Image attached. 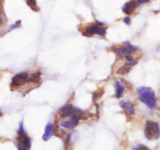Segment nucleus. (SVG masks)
Returning a JSON list of instances; mask_svg holds the SVG:
<instances>
[{
  "mask_svg": "<svg viewBox=\"0 0 160 150\" xmlns=\"http://www.w3.org/2000/svg\"><path fill=\"white\" fill-rule=\"evenodd\" d=\"M137 93L139 95V100L145 104L151 110H156L158 108L156 103V94L151 89L146 87H141L137 89Z\"/></svg>",
  "mask_w": 160,
  "mask_h": 150,
  "instance_id": "1",
  "label": "nucleus"
},
{
  "mask_svg": "<svg viewBox=\"0 0 160 150\" xmlns=\"http://www.w3.org/2000/svg\"><path fill=\"white\" fill-rule=\"evenodd\" d=\"M145 135L149 140H156L160 137V128L158 123L147 121L145 126Z\"/></svg>",
  "mask_w": 160,
  "mask_h": 150,
  "instance_id": "2",
  "label": "nucleus"
},
{
  "mask_svg": "<svg viewBox=\"0 0 160 150\" xmlns=\"http://www.w3.org/2000/svg\"><path fill=\"white\" fill-rule=\"evenodd\" d=\"M106 34V28L104 27V23L97 21L93 24H91L88 27H87L86 29L83 31V34L85 36H92L94 34H98L99 36L105 35Z\"/></svg>",
  "mask_w": 160,
  "mask_h": 150,
  "instance_id": "3",
  "label": "nucleus"
},
{
  "mask_svg": "<svg viewBox=\"0 0 160 150\" xmlns=\"http://www.w3.org/2000/svg\"><path fill=\"white\" fill-rule=\"evenodd\" d=\"M17 150H30L31 146V140L27 134L18 135L16 139Z\"/></svg>",
  "mask_w": 160,
  "mask_h": 150,
  "instance_id": "4",
  "label": "nucleus"
},
{
  "mask_svg": "<svg viewBox=\"0 0 160 150\" xmlns=\"http://www.w3.org/2000/svg\"><path fill=\"white\" fill-rule=\"evenodd\" d=\"M28 75L29 74L28 72H21L20 74H16L11 80V87L13 89H17L23 85L25 83H28Z\"/></svg>",
  "mask_w": 160,
  "mask_h": 150,
  "instance_id": "5",
  "label": "nucleus"
},
{
  "mask_svg": "<svg viewBox=\"0 0 160 150\" xmlns=\"http://www.w3.org/2000/svg\"><path fill=\"white\" fill-rule=\"evenodd\" d=\"M80 121V118L77 116H72L69 117L67 121H63L60 122V126L64 129H73L77 126Z\"/></svg>",
  "mask_w": 160,
  "mask_h": 150,
  "instance_id": "6",
  "label": "nucleus"
},
{
  "mask_svg": "<svg viewBox=\"0 0 160 150\" xmlns=\"http://www.w3.org/2000/svg\"><path fill=\"white\" fill-rule=\"evenodd\" d=\"M58 114L59 116L64 118V117H70L72 116H76L74 114V106L70 103H67L62 106L58 111Z\"/></svg>",
  "mask_w": 160,
  "mask_h": 150,
  "instance_id": "7",
  "label": "nucleus"
},
{
  "mask_svg": "<svg viewBox=\"0 0 160 150\" xmlns=\"http://www.w3.org/2000/svg\"><path fill=\"white\" fill-rule=\"evenodd\" d=\"M120 106H121L123 110H124L126 114L127 115H134L135 114V108L133 103L130 101H123L120 102Z\"/></svg>",
  "mask_w": 160,
  "mask_h": 150,
  "instance_id": "8",
  "label": "nucleus"
},
{
  "mask_svg": "<svg viewBox=\"0 0 160 150\" xmlns=\"http://www.w3.org/2000/svg\"><path fill=\"white\" fill-rule=\"evenodd\" d=\"M113 52L117 55L119 59H124L126 56L131 53V52H130V50L128 49V48H127L125 45H123L122 47H120V48H116V49H114Z\"/></svg>",
  "mask_w": 160,
  "mask_h": 150,
  "instance_id": "9",
  "label": "nucleus"
},
{
  "mask_svg": "<svg viewBox=\"0 0 160 150\" xmlns=\"http://www.w3.org/2000/svg\"><path fill=\"white\" fill-rule=\"evenodd\" d=\"M54 131H55V127H54V124H52V123H49L48 124L46 125L45 129V133L42 136V139L44 141H48L49 139H50V138L54 134Z\"/></svg>",
  "mask_w": 160,
  "mask_h": 150,
  "instance_id": "10",
  "label": "nucleus"
},
{
  "mask_svg": "<svg viewBox=\"0 0 160 150\" xmlns=\"http://www.w3.org/2000/svg\"><path fill=\"white\" fill-rule=\"evenodd\" d=\"M125 91V85L123 81L117 80L115 82V96L119 99L123 95Z\"/></svg>",
  "mask_w": 160,
  "mask_h": 150,
  "instance_id": "11",
  "label": "nucleus"
},
{
  "mask_svg": "<svg viewBox=\"0 0 160 150\" xmlns=\"http://www.w3.org/2000/svg\"><path fill=\"white\" fill-rule=\"evenodd\" d=\"M137 8L136 7V1H129V2H126L124 6L123 7L122 10L123 12L126 15H130L133 13V11L134 10V9Z\"/></svg>",
  "mask_w": 160,
  "mask_h": 150,
  "instance_id": "12",
  "label": "nucleus"
},
{
  "mask_svg": "<svg viewBox=\"0 0 160 150\" xmlns=\"http://www.w3.org/2000/svg\"><path fill=\"white\" fill-rule=\"evenodd\" d=\"M41 79V72L37 71L28 75V83H38Z\"/></svg>",
  "mask_w": 160,
  "mask_h": 150,
  "instance_id": "13",
  "label": "nucleus"
},
{
  "mask_svg": "<svg viewBox=\"0 0 160 150\" xmlns=\"http://www.w3.org/2000/svg\"><path fill=\"white\" fill-rule=\"evenodd\" d=\"M132 67H131L130 64L125 63L124 65H123L122 67L119 68L118 70H117V74H120V75H125V74H128Z\"/></svg>",
  "mask_w": 160,
  "mask_h": 150,
  "instance_id": "14",
  "label": "nucleus"
},
{
  "mask_svg": "<svg viewBox=\"0 0 160 150\" xmlns=\"http://www.w3.org/2000/svg\"><path fill=\"white\" fill-rule=\"evenodd\" d=\"M104 91L103 89H98L97 91L92 94V100L94 102H96L98 100H99L102 97V95H103Z\"/></svg>",
  "mask_w": 160,
  "mask_h": 150,
  "instance_id": "15",
  "label": "nucleus"
},
{
  "mask_svg": "<svg viewBox=\"0 0 160 150\" xmlns=\"http://www.w3.org/2000/svg\"><path fill=\"white\" fill-rule=\"evenodd\" d=\"M26 2H27V4L28 5V7H30V8L32 9L34 11L38 10L36 0H26Z\"/></svg>",
  "mask_w": 160,
  "mask_h": 150,
  "instance_id": "16",
  "label": "nucleus"
},
{
  "mask_svg": "<svg viewBox=\"0 0 160 150\" xmlns=\"http://www.w3.org/2000/svg\"><path fill=\"white\" fill-rule=\"evenodd\" d=\"M17 134L18 135H24V134H27V132L24 130V127H23V122L20 123L19 128L17 130Z\"/></svg>",
  "mask_w": 160,
  "mask_h": 150,
  "instance_id": "17",
  "label": "nucleus"
},
{
  "mask_svg": "<svg viewBox=\"0 0 160 150\" xmlns=\"http://www.w3.org/2000/svg\"><path fill=\"white\" fill-rule=\"evenodd\" d=\"M132 150H150L147 146L144 145H137L132 149Z\"/></svg>",
  "mask_w": 160,
  "mask_h": 150,
  "instance_id": "18",
  "label": "nucleus"
},
{
  "mask_svg": "<svg viewBox=\"0 0 160 150\" xmlns=\"http://www.w3.org/2000/svg\"><path fill=\"white\" fill-rule=\"evenodd\" d=\"M149 1H151V0H137V1H136V7H138L139 6H141V4L148 2Z\"/></svg>",
  "mask_w": 160,
  "mask_h": 150,
  "instance_id": "19",
  "label": "nucleus"
},
{
  "mask_svg": "<svg viewBox=\"0 0 160 150\" xmlns=\"http://www.w3.org/2000/svg\"><path fill=\"white\" fill-rule=\"evenodd\" d=\"M123 22H124L125 23H126V25H130L131 23V18L129 17H126L125 18H123Z\"/></svg>",
  "mask_w": 160,
  "mask_h": 150,
  "instance_id": "20",
  "label": "nucleus"
},
{
  "mask_svg": "<svg viewBox=\"0 0 160 150\" xmlns=\"http://www.w3.org/2000/svg\"><path fill=\"white\" fill-rule=\"evenodd\" d=\"M2 23V14H1V12H0V24Z\"/></svg>",
  "mask_w": 160,
  "mask_h": 150,
  "instance_id": "21",
  "label": "nucleus"
},
{
  "mask_svg": "<svg viewBox=\"0 0 160 150\" xmlns=\"http://www.w3.org/2000/svg\"><path fill=\"white\" fill-rule=\"evenodd\" d=\"M2 111H1V110H0V117L2 116Z\"/></svg>",
  "mask_w": 160,
  "mask_h": 150,
  "instance_id": "22",
  "label": "nucleus"
}]
</instances>
